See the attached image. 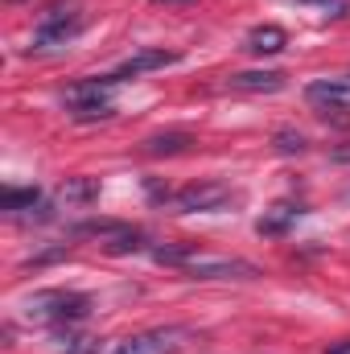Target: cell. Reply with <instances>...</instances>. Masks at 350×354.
I'll return each mask as SVG.
<instances>
[{
    "instance_id": "6da1fadb",
    "label": "cell",
    "mask_w": 350,
    "mask_h": 354,
    "mask_svg": "<svg viewBox=\"0 0 350 354\" xmlns=\"http://www.w3.org/2000/svg\"><path fill=\"white\" fill-rule=\"evenodd\" d=\"M91 313V297L83 292H66V288H46V292H33L25 305H21V317L33 322V326H58V322H83Z\"/></svg>"
},
{
    "instance_id": "7a4b0ae2",
    "label": "cell",
    "mask_w": 350,
    "mask_h": 354,
    "mask_svg": "<svg viewBox=\"0 0 350 354\" xmlns=\"http://www.w3.org/2000/svg\"><path fill=\"white\" fill-rule=\"evenodd\" d=\"M83 4H75V0H54V4H46V12H42V21H37V29H33V50H58V46H66V41H75L79 37V29H83Z\"/></svg>"
},
{
    "instance_id": "3957f363",
    "label": "cell",
    "mask_w": 350,
    "mask_h": 354,
    "mask_svg": "<svg viewBox=\"0 0 350 354\" xmlns=\"http://www.w3.org/2000/svg\"><path fill=\"white\" fill-rule=\"evenodd\" d=\"M181 272L194 280H256V276H264L252 260H231V256H194Z\"/></svg>"
},
{
    "instance_id": "277c9868",
    "label": "cell",
    "mask_w": 350,
    "mask_h": 354,
    "mask_svg": "<svg viewBox=\"0 0 350 354\" xmlns=\"http://www.w3.org/2000/svg\"><path fill=\"white\" fill-rule=\"evenodd\" d=\"M227 202H231L227 181H194V185L174 194V206L181 214H210V210H223Z\"/></svg>"
},
{
    "instance_id": "5b68a950",
    "label": "cell",
    "mask_w": 350,
    "mask_h": 354,
    "mask_svg": "<svg viewBox=\"0 0 350 354\" xmlns=\"http://www.w3.org/2000/svg\"><path fill=\"white\" fill-rule=\"evenodd\" d=\"M190 330L185 326H165V330H145V334H132L124 342H116L111 354H177L185 346Z\"/></svg>"
},
{
    "instance_id": "8992f818",
    "label": "cell",
    "mask_w": 350,
    "mask_h": 354,
    "mask_svg": "<svg viewBox=\"0 0 350 354\" xmlns=\"http://www.w3.org/2000/svg\"><path fill=\"white\" fill-rule=\"evenodd\" d=\"M305 99L313 107H326V111L350 107V79H317V83L305 87Z\"/></svg>"
},
{
    "instance_id": "52a82bcc",
    "label": "cell",
    "mask_w": 350,
    "mask_h": 354,
    "mask_svg": "<svg viewBox=\"0 0 350 354\" xmlns=\"http://www.w3.org/2000/svg\"><path fill=\"white\" fill-rule=\"evenodd\" d=\"M284 83L288 79L280 71H239V75L227 79V87L243 91V95H276V91H284Z\"/></svg>"
},
{
    "instance_id": "ba28073f",
    "label": "cell",
    "mask_w": 350,
    "mask_h": 354,
    "mask_svg": "<svg viewBox=\"0 0 350 354\" xmlns=\"http://www.w3.org/2000/svg\"><path fill=\"white\" fill-rule=\"evenodd\" d=\"M174 62H177L174 50H140V54H132L120 71H111V79L124 83V79H132V75H149V71H161V66H174Z\"/></svg>"
},
{
    "instance_id": "9c48e42d",
    "label": "cell",
    "mask_w": 350,
    "mask_h": 354,
    "mask_svg": "<svg viewBox=\"0 0 350 354\" xmlns=\"http://www.w3.org/2000/svg\"><path fill=\"white\" fill-rule=\"evenodd\" d=\"M116 87V79L111 75H103V79H83V83H71L66 87V107H87V103H111L107 95Z\"/></svg>"
},
{
    "instance_id": "30bf717a",
    "label": "cell",
    "mask_w": 350,
    "mask_h": 354,
    "mask_svg": "<svg viewBox=\"0 0 350 354\" xmlns=\"http://www.w3.org/2000/svg\"><path fill=\"white\" fill-rule=\"evenodd\" d=\"M297 214H301V206H293V202H276L272 210H264V218L256 223V231H260L264 239H276V235H284V231L293 227Z\"/></svg>"
},
{
    "instance_id": "8fae6325",
    "label": "cell",
    "mask_w": 350,
    "mask_h": 354,
    "mask_svg": "<svg viewBox=\"0 0 350 354\" xmlns=\"http://www.w3.org/2000/svg\"><path fill=\"white\" fill-rule=\"evenodd\" d=\"M284 46H288V33H284L280 25H256V29L248 33V50L260 54V58L264 54H280Z\"/></svg>"
},
{
    "instance_id": "7c38bea8",
    "label": "cell",
    "mask_w": 350,
    "mask_h": 354,
    "mask_svg": "<svg viewBox=\"0 0 350 354\" xmlns=\"http://www.w3.org/2000/svg\"><path fill=\"white\" fill-rule=\"evenodd\" d=\"M190 145H194L190 132H157L145 140V153L149 157H177V153H190Z\"/></svg>"
},
{
    "instance_id": "4fadbf2b",
    "label": "cell",
    "mask_w": 350,
    "mask_h": 354,
    "mask_svg": "<svg viewBox=\"0 0 350 354\" xmlns=\"http://www.w3.org/2000/svg\"><path fill=\"white\" fill-rule=\"evenodd\" d=\"M62 198L87 206V202L99 198V181H95V177H66V181H62Z\"/></svg>"
},
{
    "instance_id": "5bb4252c",
    "label": "cell",
    "mask_w": 350,
    "mask_h": 354,
    "mask_svg": "<svg viewBox=\"0 0 350 354\" xmlns=\"http://www.w3.org/2000/svg\"><path fill=\"white\" fill-rule=\"evenodd\" d=\"M272 149H276L280 157H301V153H309V140H305V132H297V128H280V132L272 136Z\"/></svg>"
},
{
    "instance_id": "9a60e30c",
    "label": "cell",
    "mask_w": 350,
    "mask_h": 354,
    "mask_svg": "<svg viewBox=\"0 0 350 354\" xmlns=\"http://www.w3.org/2000/svg\"><path fill=\"white\" fill-rule=\"evenodd\" d=\"M194 256H198V243H161V248H153V260H157V264L185 268Z\"/></svg>"
},
{
    "instance_id": "2e32d148",
    "label": "cell",
    "mask_w": 350,
    "mask_h": 354,
    "mask_svg": "<svg viewBox=\"0 0 350 354\" xmlns=\"http://www.w3.org/2000/svg\"><path fill=\"white\" fill-rule=\"evenodd\" d=\"M103 252L107 256H128V252H145V231H120L116 239H103Z\"/></svg>"
},
{
    "instance_id": "e0dca14e",
    "label": "cell",
    "mask_w": 350,
    "mask_h": 354,
    "mask_svg": "<svg viewBox=\"0 0 350 354\" xmlns=\"http://www.w3.org/2000/svg\"><path fill=\"white\" fill-rule=\"evenodd\" d=\"M37 185H29V189H4L0 194V210H8V214H17V210H33L37 206Z\"/></svg>"
},
{
    "instance_id": "ac0fdd59",
    "label": "cell",
    "mask_w": 350,
    "mask_h": 354,
    "mask_svg": "<svg viewBox=\"0 0 350 354\" xmlns=\"http://www.w3.org/2000/svg\"><path fill=\"white\" fill-rule=\"evenodd\" d=\"M120 231H128V223H116V218H87L75 227V235H99V239H116Z\"/></svg>"
},
{
    "instance_id": "d6986e66",
    "label": "cell",
    "mask_w": 350,
    "mask_h": 354,
    "mask_svg": "<svg viewBox=\"0 0 350 354\" xmlns=\"http://www.w3.org/2000/svg\"><path fill=\"white\" fill-rule=\"evenodd\" d=\"M58 342H62L58 346L62 354H99V346H103V338H95V334H66Z\"/></svg>"
},
{
    "instance_id": "ffe728a7",
    "label": "cell",
    "mask_w": 350,
    "mask_h": 354,
    "mask_svg": "<svg viewBox=\"0 0 350 354\" xmlns=\"http://www.w3.org/2000/svg\"><path fill=\"white\" fill-rule=\"evenodd\" d=\"M111 103H87V107H71V115L79 120V124H87V120H111Z\"/></svg>"
},
{
    "instance_id": "44dd1931",
    "label": "cell",
    "mask_w": 350,
    "mask_h": 354,
    "mask_svg": "<svg viewBox=\"0 0 350 354\" xmlns=\"http://www.w3.org/2000/svg\"><path fill=\"white\" fill-rule=\"evenodd\" d=\"M54 260H66V243H62V248H50V252H42V256H33L29 264L42 268V264H54Z\"/></svg>"
},
{
    "instance_id": "7402d4cb",
    "label": "cell",
    "mask_w": 350,
    "mask_h": 354,
    "mask_svg": "<svg viewBox=\"0 0 350 354\" xmlns=\"http://www.w3.org/2000/svg\"><path fill=\"white\" fill-rule=\"evenodd\" d=\"M149 198H153V202H169V185H161V181H149Z\"/></svg>"
},
{
    "instance_id": "603a6c76",
    "label": "cell",
    "mask_w": 350,
    "mask_h": 354,
    "mask_svg": "<svg viewBox=\"0 0 350 354\" xmlns=\"http://www.w3.org/2000/svg\"><path fill=\"white\" fill-rule=\"evenodd\" d=\"M330 161H338V165H350V140H347V145H338V149H330Z\"/></svg>"
},
{
    "instance_id": "cb8c5ba5",
    "label": "cell",
    "mask_w": 350,
    "mask_h": 354,
    "mask_svg": "<svg viewBox=\"0 0 350 354\" xmlns=\"http://www.w3.org/2000/svg\"><path fill=\"white\" fill-rule=\"evenodd\" d=\"M326 354H350V338H342V342H330V346H326Z\"/></svg>"
},
{
    "instance_id": "d4e9b609",
    "label": "cell",
    "mask_w": 350,
    "mask_h": 354,
    "mask_svg": "<svg viewBox=\"0 0 350 354\" xmlns=\"http://www.w3.org/2000/svg\"><path fill=\"white\" fill-rule=\"evenodd\" d=\"M342 198H347V202H350V185H347V189H342Z\"/></svg>"
},
{
    "instance_id": "484cf974",
    "label": "cell",
    "mask_w": 350,
    "mask_h": 354,
    "mask_svg": "<svg viewBox=\"0 0 350 354\" xmlns=\"http://www.w3.org/2000/svg\"><path fill=\"white\" fill-rule=\"evenodd\" d=\"M305 4H313V0H305ZM326 4H330V0H326Z\"/></svg>"
},
{
    "instance_id": "4316f807",
    "label": "cell",
    "mask_w": 350,
    "mask_h": 354,
    "mask_svg": "<svg viewBox=\"0 0 350 354\" xmlns=\"http://www.w3.org/2000/svg\"><path fill=\"white\" fill-rule=\"evenodd\" d=\"M12 4H17V0H12Z\"/></svg>"
}]
</instances>
